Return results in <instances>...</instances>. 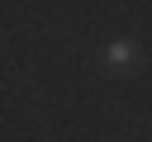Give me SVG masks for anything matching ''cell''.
<instances>
[{
	"label": "cell",
	"mask_w": 152,
	"mask_h": 142,
	"mask_svg": "<svg viewBox=\"0 0 152 142\" xmlns=\"http://www.w3.org/2000/svg\"><path fill=\"white\" fill-rule=\"evenodd\" d=\"M138 62H142V43H138V38H109V43L100 47V66L114 71V76L133 71Z\"/></svg>",
	"instance_id": "6da1fadb"
}]
</instances>
